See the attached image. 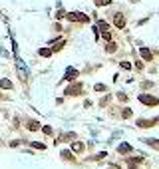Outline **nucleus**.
<instances>
[{
	"mask_svg": "<svg viewBox=\"0 0 159 169\" xmlns=\"http://www.w3.org/2000/svg\"><path fill=\"white\" fill-rule=\"evenodd\" d=\"M70 20H80V22H87V18L83 14H80V12H72V14H68Z\"/></svg>",
	"mask_w": 159,
	"mask_h": 169,
	"instance_id": "1",
	"label": "nucleus"
},
{
	"mask_svg": "<svg viewBox=\"0 0 159 169\" xmlns=\"http://www.w3.org/2000/svg\"><path fill=\"white\" fill-rule=\"evenodd\" d=\"M114 22H115V26H118V28H123V26H125L123 14H115V20H114Z\"/></svg>",
	"mask_w": 159,
	"mask_h": 169,
	"instance_id": "2",
	"label": "nucleus"
},
{
	"mask_svg": "<svg viewBox=\"0 0 159 169\" xmlns=\"http://www.w3.org/2000/svg\"><path fill=\"white\" fill-rule=\"evenodd\" d=\"M139 101H145V104H149V105H155L157 104V100L155 98H149V96H139Z\"/></svg>",
	"mask_w": 159,
	"mask_h": 169,
	"instance_id": "3",
	"label": "nucleus"
},
{
	"mask_svg": "<svg viewBox=\"0 0 159 169\" xmlns=\"http://www.w3.org/2000/svg\"><path fill=\"white\" fill-rule=\"evenodd\" d=\"M76 76H78V72L74 70V68H70V70L66 72V80H74V78H76Z\"/></svg>",
	"mask_w": 159,
	"mask_h": 169,
	"instance_id": "4",
	"label": "nucleus"
},
{
	"mask_svg": "<svg viewBox=\"0 0 159 169\" xmlns=\"http://www.w3.org/2000/svg\"><path fill=\"white\" fill-rule=\"evenodd\" d=\"M141 56H143L145 60H151V52H149L147 48H141Z\"/></svg>",
	"mask_w": 159,
	"mask_h": 169,
	"instance_id": "5",
	"label": "nucleus"
},
{
	"mask_svg": "<svg viewBox=\"0 0 159 169\" xmlns=\"http://www.w3.org/2000/svg\"><path fill=\"white\" fill-rule=\"evenodd\" d=\"M0 86H2L4 90H10V88H12V82H10V80H2V82H0Z\"/></svg>",
	"mask_w": 159,
	"mask_h": 169,
	"instance_id": "6",
	"label": "nucleus"
},
{
	"mask_svg": "<svg viewBox=\"0 0 159 169\" xmlns=\"http://www.w3.org/2000/svg\"><path fill=\"white\" fill-rule=\"evenodd\" d=\"M95 6H107V4H111V0H94Z\"/></svg>",
	"mask_w": 159,
	"mask_h": 169,
	"instance_id": "7",
	"label": "nucleus"
},
{
	"mask_svg": "<svg viewBox=\"0 0 159 169\" xmlns=\"http://www.w3.org/2000/svg\"><path fill=\"white\" fill-rule=\"evenodd\" d=\"M38 128H40V124H38V121H30V124H28V129H32V132H36Z\"/></svg>",
	"mask_w": 159,
	"mask_h": 169,
	"instance_id": "8",
	"label": "nucleus"
},
{
	"mask_svg": "<svg viewBox=\"0 0 159 169\" xmlns=\"http://www.w3.org/2000/svg\"><path fill=\"white\" fill-rule=\"evenodd\" d=\"M72 149H74V151H83V145H82V143H74Z\"/></svg>",
	"mask_w": 159,
	"mask_h": 169,
	"instance_id": "9",
	"label": "nucleus"
},
{
	"mask_svg": "<svg viewBox=\"0 0 159 169\" xmlns=\"http://www.w3.org/2000/svg\"><path fill=\"white\" fill-rule=\"evenodd\" d=\"M52 54V50H48V48H42L40 50V56H50Z\"/></svg>",
	"mask_w": 159,
	"mask_h": 169,
	"instance_id": "10",
	"label": "nucleus"
},
{
	"mask_svg": "<svg viewBox=\"0 0 159 169\" xmlns=\"http://www.w3.org/2000/svg\"><path fill=\"white\" fill-rule=\"evenodd\" d=\"M62 157H66V159H72V155H70V151H64V153H62Z\"/></svg>",
	"mask_w": 159,
	"mask_h": 169,
	"instance_id": "11",
	"label": "nucleus"
}]
</instances>
